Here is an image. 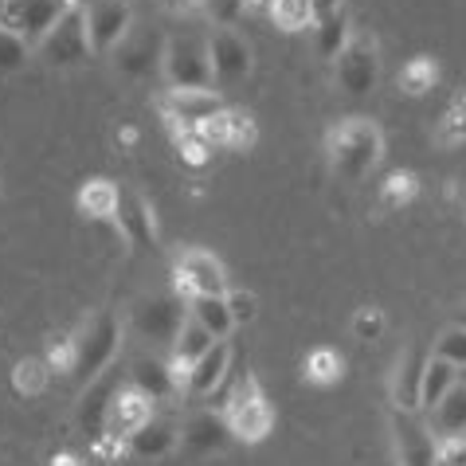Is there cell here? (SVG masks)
Listing matches in <instances>:
<instances>
[{"mask_svg":"<svg viewBox=\"0 0 466 466\" xmlns=\"http://www.w3.org/2000/svg\"><path fill=\"white\" fill-rule=\"evenodd\" d=\"M126 455H129V439L110 435V431H102L95 439V459H102V462H122Z\"/></svg>","mask_w":466,"mask_h":466,"instance_id":"obj_45","label":"cell"},{"mask_svg":"<svg viewBox=\"0 0 466 466\" xmlns=\"http://www.w3.org/2000/svg\"><path fill=\"white\" fill-rule=\"evenodd\" d=\"M431 431H435V439L439 435H466V384L462 380L431 408Z\"/></svg>","mask_w":466,"mask_h":466,"instance_id":"obj_25","label":"cell"},{"mask_svg":"<svg viewBox=\"0 0 466 466\" xmlns=\"http://www.w3.org/2000/svg\"><path fill=\"white\" fill-rule=\"evenodd\" d=\"M431 353L423 345H411L396 365V384H392V400L400 411H420V392H423V369Z\"/></svg>","mask_w":466,"mask_h":466,"instance_id":"obj_18","label":"cell"},{"mask_svg":"<svg viewBox=\"0 0 466 466\" xmlns=\"http://www.w3.org/2000/svg\"><path fill=\"white\" fill-rule=\"evenodd\" d=\"M228 423L224 416H216V411H197L188 423H185V431H180V447L192 451V455H212V451H224L228 447Z\"/></svg>","mask_w":466,"mask_h":466,"instance_id":"obj_21","label":"cell"},{"mask_svg":"<svg viewBox=\"0 0 466 466\" xmlns=\"http://www.w3.org/2000/svg\"><path fill=\"white\" fill-rule=\"evenodd\" d=\"M212 345H216L212 333L204 329L197 318H185V326H180L177 341H173V360H177V365H185V369H192Z\"/></svg>","mask_w":466,"mask_h":466,"instance_id":"obj_29","label":"cell"},{"mask_svg":"<svg viewBox=\"0 0 466 466\" xmlns=\"http://www.w3.org/2000/svg\"><path fill=\"white\" fill-rule=\"evenodd\" d=\"M431 353H435V357H443V360H451L455 369H466V329H462V326L443 329V333H439V341H435Z\"/></svg>","mask_w":466,"mask_h":466,"instance_id":"obj_37","label":"cell"},{"mask_svg":"<svg viewBox=\"0 0 466 466\" xmlns=\"http://www.w3.org/2000/svg\"><path fill=\"white\" fill-rule=\"evenodd\" d=\"M314 28H318V51H321V59H338L341 51H345V44L353 40V28H349V12L345 8L333 12V16H326V20H318Z\"/></svg>","mask_w":466,"mask_h":466,"instance_id":"obj_30","label":"cell"},{"mask_svg":"<svg viewBox=\"0 0 466 466\" xmlns=\"http://www.w3.org/2000/svg\"><path fill=\"white\" fill-rule=\"evenodd\" d=\"M302 377L309 384H318V388H333L345 377V357L338 353V349H329V345L309 349L306 360H302Z\"/></svg>","mask_w":466,"mask_h":466,"instance_id":"obj_26","label":"cell"},{"mask_svg":"<svg viewBox=\"0 0 466 466\" xmlns=\"http://www.w3.org/2000/svg\"><path fill=\"white\" fill-rule=\"evenodd\" d=\"M251 146H255V118L251 114H243V110H231V141H228V149L248 153Z\"/></svg>","mask_w":466,"mask_h":466,"instance_id":"obj_43","label":"cell"},{"mask_svg":"<svg viewBox=\"0 0 466 466\" xmlns=\"http://www.w3.org/2000/svg\"><path fill=\"white\" fill-rule=\"evenodd\" d=\"M219 416H224L231 439H239V443H263L275 431V408H270L263 384L251 372L228 392V404Z\"/></svg>","mask_w":466,"mask_h":466,"instance_id":"obj_3","label":"cell"},{"mask_svg":"<svg viewBox=\"0 0 466 466\" xmlns=\"http://www.w3.org/2000/svg\"><path fill=\"white\" fill-rule=\"evenodd\" d=\"M197 134H200V141L208 149H228V141H231V110H219V114H212V118H204L197 126Z\"/></svg>","mask_w":466,"mask_h":466,"instance_id":"obj_38","label":"cell"},{"mask_svg":"<svg viewBox=\"0 0 466 466\" xmlns=\"http://www.w3.org/2000/svg\"><path fill=\"white\" fill-rule=\"evenodd\" d=\"M188 318V306L180 294H157V298H146L137 309H134V326L141 338L149 341H177L180 326H185Z\"/></svg>","mask_w":466,"mask_h":466,"instance_id":"obj_9","label":"cell"},{"mask_svg":"<svg viewBox=\"0 0 466 466\" xmlns=\"http://www.w3.org/2000/svg\"><path fill=\"white\" fill-rule=\"evenodd\" d=\"M161 75L169 90H212V59L208 40L197 32H173L161 51Z\"/></svg>","mask_w":466,"mask_h":466,"instance_id":"obj_2","label":"cell"},{"mask_svg":"<svg viewBox=\"0 0 466 466\" xmlns=\"http://www.w3.org/2000/svg\"><path fill=\"white\" fill-rule=\"evenodd\" d=\"M197 5H200V0H161V8H169V12H188Z\"/></svg>","mask_w":466,"mask_h":466,"instance_id":"obj_48","label":"cell"},{"mask_svg":"<svg viewBox=\"0 0 466 466\" xmlns=\"http://www.w3.org/2000/svg\"><path fill=\"white\" fill-rule=\"evenodd\" d=\"M118 236L141 251L157 248V216H153V204L134 188H122V197H118Z\"/></svg>","mask_w":466,"mask_h":466,"instance_id":"obj_12","label":"cell"},{"mask_svg":"<svg viewBox=\"0 0 466 466\" xmlns=\"http://www.w3.org/2000/svg\"><path fill=\"white\" fill-rule=\"evenodd\" d=\"M435 83H439V67H435L431 56H416L404 71H400V90L411 95V98L427 95V90H435Z\"/></svg>","mask_w":466,"mask_h":466,"instance_id":"obj_33","label":"cell"},{"mask_svg":"<svg viewBox=\"0 0 466 466\" xmlns=\"http://www.w3.org/2000/svg\"><path fill=\"white\" fill-rule=\"evenodd\" d=\"M118 338H122V329H118V318L114 314L90 318L79 329V365H75V377L83 384L98 380L102 372L110 369L114 353H118Z\"/></svg>","mask_w":466,"mask_h":466,"instance_id":"obj_6","label":"cell"},{"mask_svg":"<svg viewBox=\"0 0 466 466\" xmlns=\"http://www.w3.org/2000/svg\"><path fill=\"white\" fill-rule=\"evenodd\" d=\"M161 51L165 44L157 40V35H149V32H129L126 40L114 47V63H118V71L129 75V79H141V75H149L153 67L161 63Z\"/></svg>","mask_w":466,"mask_h":466,"instance_id":"obj_19","label":"cell"},{"mask_svg":"<svg viewBox=\"0 0 466 466\" xmlns=\"http://www.w3.org/2000/svg\"><path fill=\"white\" fill-rule=\"evenodd\" d=\"M44 360L51 365V372H75V365H79V333H63V338H51Z\"/></svg>","mask_w":466,"mask_h":466,"instance_id":"obj_35","label":"cell"},{"mask_svg":"<svg viewBox=\"0 0 466 466\" xmlns=\"http://www.w3.org/2000/svg\"><path fill=\"white\" fill-rule=\"evenodd\" d=\"M270 20H275V28H282V32H306L318 24L309 0H270Z\"/></svg>","mask_w":466,"mask_h":466,"instance_id":"obj_31","label":"cell"},{"mask_svg":"<svg viewBox=\"0 0 466 466\" xmlns=\"http://www.w3.org/2000/svg\"><path fill=\"white\" fill-rule=\"evenodd\" d=\"M384 309H377V306H360L357 314H353V338L357 341H377L380 333H384Z\"/></svg>","mask_w":466,"mask_h":466,"instance_id":"obj_39","label":"cell"},{"mask_svg":"<svg viewBox=\"0 0 466 466\" xmlns=\"http://www.w3.org/2000/svg\"><path fill=\"white\" fill-rule=\"evenodd\" d=\"M86 28L95 51H114L134 32V8L129 0H98L95 8H86Z\"/></svg>","mask_w":466,"mask_h":466,"instance_id":"obj_11","label":"cell"},{"mask_svg":"<svg viewBox=\"0 0 466 466\" xmlns=\"http://www.w3.org/2000/svg\"><path fill=\"white\" fill-rule=\"evenodd\" d=\"M326 153H329V169L341 180H360V177H369L372 165L380 161L384 134L372 118H345L341 126L329 129Z\"/></svg>","mask_w":466,"mask_h":466,"instance_id":"obj_1","label":"cell"},{"mask_svg":"<svg viewBox=\"0 0 466 466\" xmlns=\"http://www.w3.org/2000/svg\"><path fill=\"white\" fill-rule=\"evenodd\" d=\"M219 110H224V102H219L216 90H169L165 95V118H169L173 134L197 129L204 118H212Z\"/></svg>","mask_w":466,"mask_h":466,"instance_id":"obj_13","label":"cell"},{"mask_svg":"<svg viewBox=\"0 0 466 466\" xmlns=\"http://www.w3.org/2000/svg\"><path fill=\"white\" fill-rule=\"evenodd\" d=\"M228 309H231V318H236V326H248V321L258 314V298L251 290H228Z\"/></svg>","mask_w":466,"mask_h":466,"instance_id":"obj_44","label":"cell"},{"mask_svg":"<svg viewBox=\"0 0 466 466\" xmlns=\"http://www.w3.org/2000/svg\"><path fill=\"white\" fill-rule=\"evenodd\" d=\"M455 384H459V369L451 365V360H443V357H435V353H431V360H427V369H423L420 411H431V408H435L439 400H443Z\"/></svg>","mask_w":466,"mask_h":466,"instance_id":"obj_27","label":"cell"},{"mask_svg":"<svg viewBox=\"0 0 466 466\" xmlns=\"http://www.w3.org/2000/svg\"><path fill=\"white\" fill-rule=\"evenodd\" d=\"M35 51H40V59L47 63V67H79V63H86L90 51H95V44H90V28H86V8L75 5L67 16L44 35V44Z\"/></svg>","mask_w":466,"mask_h":466,"instance_id":"obj_4","label":"cell"},{"mask_svg":"<svg viewBox=\"0 0 466 466\" xmlns=\"http://www.w3.org/2000/svg\"><path fill=\"white\" fill-rule=\"evenodd\" d=\"M420 197V177L416 173H392L380 185V204L388 212H396V208H404V204H411Z\"/></svg>","mask_w":466,"mask_h":466,"instance_id":"obj_34","label":"cell"},{"mask_svg":"<svg viewBox=\"0 0 466 466\" xmlns=\"http://www.w3.org/2000/svg\"><path fill=\"white\" fill-rule=\"evenodd\" d=\"M177 149H180V161L192 165V169H200V165H208L212 149L200 141L197 129H185V134H177Z\"/></svg>","mask_w":466,"mask_h":466,"instance_id":"obj_42","label":"cell"},{"mask_svg":"<svg viewBox=\"0 0 466 466\" xmlns=\"http://www.w3.org/2000/svg\"><path fill=\"white\" fill-rule=\"evenodd\" d=\"M314 5V16L318 20H326V16H333V12H341V0H309Z\"/></svg>","mask_w":466,"mask_h":466,"instance_id":"obj_46","label":"cell"},{"mask_svg":"<svg viewBox=\"0 0 466 466\" xmlns=\"http://www.w3.org/2000/svg\"><path fill=\"white\" fill-rule=\"evenodd\" d=\"M5 12H8V0H0V28H5Z\"/></svg>","mask_w":466,"mask_h":466,"instance_id":"obj_50","label":"cell"},{"mask_svg":"<svg viewBox=\"0 0 466 466\" xmlns=\"http://www.w3.org/2000/svg\"><path fill=\"white\" fill-rule=\"evenodd\" d=\"M208 59H212L216 83H224V86H236L251 75V47L231 28H216L208 35Z\"/></svg>","mask_w":466,"mask_h":466,"instance_id":"obj_10","label":"cell"},{"mask_svg":"<svg viewBox=\"0 0 466 466\" xmlns=\"http://www.w3.org/2000/svg\"><path fill=\"white\" fill-rule=\"evenodd\" d=\"M118 141H122V146H134V141H137V129H134V126H126L122 134H118Z\"/></svg>","mask_w":466,"mask_h":466,"instance_id":"obj_49","label":"cell"},{"mask_svg":"<svg viewBox=\"0 0 466 466\" xmlns=\"http://www.w3.org/2000/svg\"><path fill=\"white\" fill-rule=\"evenodd\" d=\"M228 372H231V345L228 341H216L208 353H204L197 365L188 369L185 392L188 396H216L219 388L228 384Z\"/></svg>","mask_w":466,"mask_h":466,"instance_id":"obj_17","label":"cell"},{"mask_svg":"<svg viewBox=\"0 0 466 466\" xmlns=\"http://www.w3.org/2000/svg\"><path fill=\"white\" fill-rule=\"evenodd\" d=\"M153 420V400L141 392V388L134 384H122L118 388V396H114V404H110V416H106V431L110 435H137L141 427H146Z\"/></svg>","mask_w":466,"mask_h":466,"instance_id":"obj_15","label":"cell"},{"mask_svg":"<svg viewBox=\"0 0 466 466\" xmlns=\"http://www.w3.org/2000/svg\"><path fill=\"white\" fill-rule=\"evenodd\" d=\"M51 377H56V372H51L44 357H24V360H16V369H12V392L24 400H35L47 392Z\"/></svg>","mask_w":466,"mask_h":466,"instance_id":"obj_28","label":"cell"},{"mask_svg":"<svg viewBox=\"0 0 466 466\" xmlns=\"http://www.w3.org/2000/svg\"><path fill=\"white\" fill-rule=\"evenodd\" d=\"M173 279H177V294L185 298V302L188 298H197V294H228L224 263H219L212 251H204V248H188L185 255H180Z\"/></svg>","mask_w":466,"mask_h":466,"instance_id":"obj_8","label":"cell"},{"mask_svg":"<svg viewBox=\"0 0 466 466\" xmlns=\"http://www.w3.org/2000/svg\"><path fill=\"white\" fill-rule=\"evenodd\" d=\"M459 380H462V384H466V369H459Z\"/></svg>","mask_w":466,"mask_h":466,"instance_id":"obj_52","label":"cell"},{"mask_svg":"<svg viewBox=\"0 0 466 466\" xmlns=\"http://www.w3.org/2000/svg\"><path fill=\"white\" fill-rule=\"evenodd\" d=\"M118 388H122V377H114V372L106 369L98 380H90L86 384V392H83V404H79V427L86 435H102L106 431V416H110V404H114V396H118Z\"/></svg>","mask_w":466,"mask_h":466,"instance_id":"obj_16","label":"cell"},{"mask_svg":"<svg viewBox=\"0 0 466 466\" xmlns=\"http://www.w3.org/2000/svg\"><path fill=\"white\" fill-rule=\"evenodd\" d=\"M200 8H204V16H208L216 28H231V24L248 12L243 0H200Z\"/></svg>","mask_w":466,"mask_h":466,"instance_id":"obj_41","label":"cell"},{"mask_svg":"<svg viewBox=\"0 0 466 466\" xmlns=\"http://www.w3.org/2000/svg\"><path fill=\"white\" fill-rule=\"evenodd\" d=\"M333 63H338V86L345 90V95L365 98V95L377 90V83H380V51H377V40H372V35L353 32V40L345 44V51Z\"/></svg>","mask_w":466,"mask_h":466,"instance_id":"obj_5","label":"cell"},{"mask_svg":"<svg viewBox=\"0 0 466 466\" xmlns=\"http://www.w3.org/2000/svg\"><path fill=\"white\" fill-rule=\"evenodd\" d=\"M118 197H122V188L114 185L110 177H90L86 185L79 188L75 204H79V212L86 219H95V224H110L114 231H118Z\"/></svg>","mask_w":466,"mask_h":466,"instance_id":"obj_20","label":"cell"},{"mask_svg":"<svg viewBox=\"0 0 466 466\" xmlns=\"http://www.w3.org/2000/svg\"><path fill=\"white\" fill-rule=\"evenodd\" d=\"M47 466H83V459H79V455H71V451H59V455H51Z\"/></svg>","mask_w":466,"mask_h":466,"instance_id":"obj_47","label":"cell"},{"mask_svg":"<svg viewBox=\"0 0 466 466\" xmlns=\"http://www.w3.org/2000/svg\"><path fill=\"white\" fill-rule=\"evenodd\" d=\"M79 0H8L5 12V28L16 32L20 40H28L32 47L44 44V35L67 16Z\"/></svg>","mask_w":466,"mask_h":466,"instance_id":"obj_7","label":"cell"},{"mask_svg":"<svg viewBox=\"0 0 466 466\" xmlns=\"http://www.w3.org/2000/svg\"><path fill=\"white\" fill-rule=\"evenodd\" d=\"M28 59H32V44H28V40H20L16 32L0 28V75L20 71Z\"/></svg>","mask_w":466,"mask_h":466,"instance_id":"obj_36","label":"cell"},{"mask_svg":"<svg viewBox=\"0 0 466 466\" xmlns=\"http://www.w3.org/2000/svg\"><path fill=\"white\" fill-rule=\"evenodd\" d=\"M129 384L141 388V392H146L153 404H161V400H169V396L180 392V384H177V377H173V365H165V360H157V357H141V360H134Z\"/></svg>","mask_w":466,"mask_h":466,"instance_id":"obj_22","label":"cell"},{"mask_svg":"<svg viewBox=\"0 0 466 466\" xmlns=\"http://www.w3.org/2000/svg\"><path fill=\"white\" fill-rule=\"evenodd\" d=\"M180 447V431L169 420H149L137 435H129V455L134 459H165Z\"/></svg>","mask_w":466,"mask_h":466,"instance_id":"obj_23","label":"cell"},{"mask_svg":"<svg viewBox=\"0 0 466 466\" xmlns=\"http://www.w3.org/2000/svg\"><path fill=\"white\" fill-rule=\"evenodd\" d=\"M188 318H197L216 341H228V333L236 329V318H231L224 294H197V298H188Z\"/></svg>","mask_w":466,"mask_h":466,"instance_id":"obj_24","label":"cell"},{"mask_svg":"<svg viewBox=\"0 0 466 466\" xmlns=\"http://www.w3.org/2000/svg\"><path fill=\"white\" fill-rule=\"evenodd\" d=\"M455 326H462V329H466V309H462V314H459V321H455Z\"/></svg>","mask_w":466,"mask_h":466,"instance_id":"obj_51","label":"cell"},{"mask_svg":"<svg viewBox=\"0 0 466 466\" xmlns=\"http://www.w3.org/2000/svg\"><path fill=\"white\" fill-rule=\"evenodd\" d=\"M462 141H466V90H459L455 102H451V110L443 114V122L435 126V146L459 149Z\"/></svg>","mask_w":466,"mask_h":466,"instance_id":"obj_32","label":"cell"},{"mask_svg":"<svg viewBox=\"0 0 466 466\" xmlns=\"http://www.w3.org/2000/svg\"><path fill=\"white\" fill-rule=\"evenodd\" d=\"M392 431H396V451L400 466H431L435 455V435L431 427H423L416 420V411H392Z\"/></svg>","mask_w":466,"mask_h":466,"instance_id":"obj_14","label":"cell"},{"mask_svg":"<svg viewBox=\"0 0 466 466\" xmlns=\"http://www.w3.org/2000/svg\"><path fill=\"white\" fill-rule=\"evenodd\" d=\"M431 466H466V435H439Z\"/></svg>","mask_w":466,"mask_h":466,"instance_id":"obj_40","label":"cell"}]
</instances>
